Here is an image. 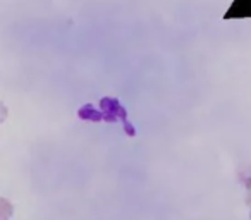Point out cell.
<instances>
[{"mask_svg": "<svg viewBox=\"0 0 251 220\" xmlns=\"http://www.w3.org/2000/svg\"><path fill=\"white\" fill-rule=\"evenodd\" d=\"M251 18V0H234L230 9L226 12V19Z\"/></svg>", "mask_w": 251, "mask_h": 220, "instance_id": "cell-1", "label": "cell"}]
</instances>
